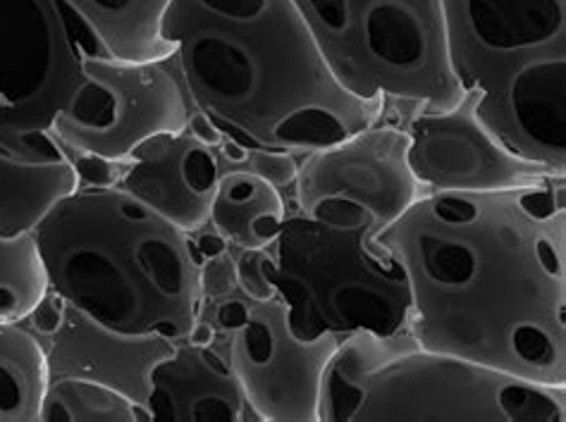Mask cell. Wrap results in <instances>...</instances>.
<instances>
[{"label":"cell","mask_w":566,"mask_h":422,"mask_svg":"<svg viewBox=\"0 0 566 422\" xmlns=\"http://www.w3.org/2000/svg\"><path fill=\"white\" fill-rule=\"evenodd\" d=\"M562 182L423 193L378 236L407 273L416 341L535 384L566 387Z\"/></svg>","instance_id":"1"},{"label":"cell","mask_w":566,"mask_h":422,"mask_svg":"<svg viewBox=\"0 0 566 422\" xmlns=\"http://www.w3.org/2000/svg\"><path fill=\"white\" fill-rule=\"evenodd\" d=\"M160 39L189 108L249 154H311L385 113L335 80L292 0H168Z\"/></svg>","instance_id":"2"},{"label":"cell","mask_w":566,"mask_h":422,"mask_svg":"<svg viewBox=\"0 0 566 422\" xmlns=\"http://www.w3.org/2000/svg\"><path fill=\"white\" fill-rule=\"evenodd\" d=\"M32 234L49 289L108 335L185 341L197 325V241L120 187L77 189Z\"/></svg>","instance_id":"3"},{"label":"cell","mask_w":566,"mask_h":422,"mask_svg":"<svg viewBox=\"0 0 566 422\" xmlns=\"http://www.w3.org/2000/svg\"><path fill=\"white\" fill-rule=\"evenodd\" d=\"M447 57L481 125L566 172V0H440Z\"/></svg>","instance_id":"4"},{"label":"cell","mask_w":566,"mask_h":422,"mask_svg":"<svg viewBox=\"0 0 566 422\" xmlns=\"http://www.w3.org/2000/svg\"><path fill=\"white\" fill-rule=\"evenodd\" d=\"M321 422L483 420L564 422V387H545L471 360L430 351L409 329L356 331L327 363Z\"/></svg>","instance_id":"5"},{"label":"cell","mask_w":566,"mask_h":422,"mask_svg":"<svg viewBox=\"0 0 566 422\" xmlns=\"http://www.w3.org/2000/svg\"><path fill=\"white\" fill-rule=\"evenodd\" d=\"M335 80L361 101L452 110L467 94L447 57L440 0H292Z\"/></svg>","instance_id":"6"},{"label":"cell","mask_w":566,"mask_h":422,"mask_svg":"<svg viewBox=\"0 0 566 422\" xmlns=\"http://www.w3.org/2000/svg\"><path fill=\"white\" fill-rule=\"evenodd\" d=\"M277 298L304 341L409 329L411 289L405 267L366 228H335L306 215L285 218L275 241Z\"/></svg>","instance_id":"7"},{"label":"cell","mask_w":566,"mask_h":422,"mask_svg":"<svg viewBox=\"0 0 566 422\" xmlns=\"http://www.w3.org/2000/svg\"><path fill=\"white\" fill-rule=\"evenodd\" d=\"M405 129L370 125L335 146L311 150L294 179L300 213L380 236L421 199Z\"/></svg>","instance_id":"8"},{"label":"cell","mask_w":566,"mask_h":422,"mask_svg":"<svg viewBox=\"0 0 566 422\" xmlns=\"http://www.w3.org/2000/svg\"><path fill=\"white\" fill-rule=\"evenodd\" d=\"M249 308L234 329L230 366L251 411L268 422H321L323 377L345 337L304 341L290 329L282 298Z\"/></svg>","instance_id":"9"},{"label":"cell","mask_w":566,"mask_h":422,"mask_svg":"<svg viewBox=\"0 0 566 422\" xmlns=\"http://www.w3.org/2000/svg\"><path fill=\"white\" fill-rule=\"evenodd\" d=\"M405 131L409 168L423 193H490L564 179L495 139L475 117L471 96L452 110H413Z\"/></svg>","instance_id":"10"},{"label":"cell","mask_w":566,"mask_h":422,"mask_svg":"<svg viewBox=\"0 0 566 422\" xmlns=\"http://www.w3.org/2000/svg\"><path fill=\"white\" fill-rule=\"evenodd\" d=\"M218 179L220 170L211 148L182 131L156 134L134 146L117 187L154 208L175 228L193 234L211 222Z\"/></svg>","instance_id":"11"},{"label":"cell","mask_w":566,"mask_h":422,"mask_svg":"<svg viewBox=\"0 0 566 422\" xmlns=\"http://www.w3.org/2000/svg\"><path fill=\"white\" fill-rule=\"evenodd\" d=\"M144 409L151 420L172 422L259 420L228 360L189 341L148 372Z\"/></svg>","instance_id":"12"},{"label":"cell","mask_w":566,"mask_h":422,"mask_svg":"<svg viewBox=\"0 0 566 422\" xmlns=\"http://www.w3.org/2000/svg\"><path fill=\"white\" fill-rule=\"evenodd\" d=\"M77 189L80 179L70 154L34 160L0 144V236L32 234Z\"/></svg>","instance_id":"13"},{"label":"cell","mask_w":566,"mask_h":422,"mask_svg":"<svg viewBox=\"0 0 566 422\" xmlns=\"http://www.w3.org/2000/svg\"><path fill=\"white\" fill-rule=\"evenodd\" d=\"M287 210L280 189L251 170L220 175L211 208L213 230L237 249L273 246Z\"/></svg>","instance_id":"14"},{"label":"cell","mask_w":566,"mask_h":422,"mask_svg":"<svg viewBox=\"0 0 566 422\" xmlns=\"http://www.w3.org/2000/svg\"><path fill=\"white\" fill-rule=\"evenodd\" d=\"M96 27L108 51L129 63L170 60L172 49L160 39V18L168 0H70Z\"/></svg>","instance_id":"15"},{"label":"cell","mask_w":566,"mask_h":422,"mask_svg":"<svg viewBox=\"0 0 566 422\" xmlns=\"http://www.w3.org/2000/svg\"><path fill=\"white\" fill-rule=\"evenodd\" d=\"M51 384L49 358L20 323H0V422L39 420Z\"/></svg>","instance_id":"16"},{"label":"cell","mask_w":566,"mask_h":422,"mask_svg":"<svg viewBox=\"0 0 566 422\" xmlns=\"http://www.w3.org/2000/svg\"><path fill=\"white\" fill-rule=\"evenodd\" d=\"M39 420L51 422H142L151 420L144 403H134L123 391L82 377L51 382Z\"/></svg>","instance_id":"17"},{"label":"cell","mask_w":566,"mask_h":422,"mask_svg":"<svg viewBox=\"0 0 566 422\" xmlns=\"http://www.w3.org/2000/svg\"><path fill=\"white\" fill-rule=\"evenodd\" d=\"M49 292L34 234L0 236V323H22Z\"/></svg>","instance_id":"18"},{"label":"cell","mask_w":566,"mask_h":422,"mask_svg":"<svg viewBox=\"0 0 566 422\" xmlns=\"http://www.w3.org/2000/svg\"><path fill=\"white\" fill-rule=\"evenodd\" d=\"M237 286L253 304H268L277 296V263L268 249H247L234 263Z\"/></svg>","instance_id":"19"},{"label":"cell","mask_w":566,"mask_h":422,"mask_svg":"<svg viewBox=\"0 0 566 422\" xmlns=\"http://www.w3.org/2000/svg\"><path fill=\"white\" fill-rule=\"evenodd\" d=\"M80 189H113L120 184L125 162H115L94 154H70Z\"/></svg>","instance_id":"20"},{"label":"cell","mask_w":566,"mask_h":422,"mask_svg":"<svg viewBox=\"0 0 566 422\" xmlns=\"http://www.w3.org/2000/svg\"><path fill=\"white\" fill-rule=\"evenodd\" d=\"M249 170L265 179L268 184L275 189L292 187L300 165L292 158V154H282V150H259V154L249 156Z\"/></svg>","instance_id":"21"},{"label":"cell","mask_w":566,"mask_h":422,"mask_svg":"<svg viewBox=\"0 0 566 422\" xmlns=\"http://www.w3.org/2000/svg\"><path fill=\"white\" fill-rule=\"evenodd\" d=\"M201 284H203V292L211 296H222V294H230L234 289L237 273H234V261L230 259L228 251L203 261Z\"/></svg>","instance_id":"22"},{"label":"cell","mask_w":566,"mask_h":422,"mask_svg":"<svg viewBox=\"0 0 566 422\" xmlns=\"http://www.w3.org/2000/svg\"><path fill=\"white\" fill-rule=\"evenodd\" d=\"M29 318H32L34 327L41 331V335H55L65 320V300L49 289Z\"/></svg>","instance_id":"23"},{"label":"cell","mask_w":566,"mask_h":422,"mask_svg":"<svg viewBox=\"0 0 566 422\" xmlns=\"http://www.w3.org/2000/svg\"><path fill=\"white\" fill-rule=\"evenodd\" d=\"M185 134L187 137H191L193 141L197 144H201V146H206V148H218L220 144H222V134H220V129L211 123V119H208L203 113H199V110H191L189 113V119H187V127H185Z\"/></svg>","instance_id":"24"},{"label":"cell","mask_w":566,"mask_h":422,"mask_svg":"<svg viewBox=\"0 0 566 422\" xmlns=\"http://www.w3.org/2000/svg\"><path fill=\"white\" fill-rule=\"evenodd\" d=\"M249 315V308L244 304H237V300H232V304H222L216 313V325H220L222 329H237Z\"/></svg>","instance_id":"25"},{"label":"cell","mask_w":566,"mask_h":422,"mask_svg":"<svg viewBox=\"0 0 566 422\" xmlns=\"http://www.w3.org/2000/svg\"><path fill=\"white\" fill-rule=\"evenodd\" d=\"M197 246H199L201 259L206 261V259H213V255L226 253L228 251V241L222 239L218 232H213V234H206L203 239H199Z\"/></svg>","instance_id":"26"},{"label":"cell","mask_w":566,"mask_h":422,"mask_svg":"<svg viewBox=\"0 0 566 422\" xmlns=\"http://www.w3.org/2000/svg\"><path fill=\"white\" fill-rule=\"evenodd\" d=\"M213 339H216V329H213V325H206V323L197 320V325L191 327L189 337H187L185 341H189V344H197V346H211V344H213Z\"/></svg>","instance_id":"27"},{"label":"cell","mask_w":566,"mask_h":422,"mask_svg":"<svg viewBox=\"0 0 566 422\" xmlns=\"http://www.w3.org/2000/svg\"><path fill=\"white\" fill-rule=\"evenodd\" d=\"M218 148L222 150V156H226L230 162H247L251 156L244 146H240L232 139H222V144Z\"/></svg>","instance_id":"28"}]
</instances>
